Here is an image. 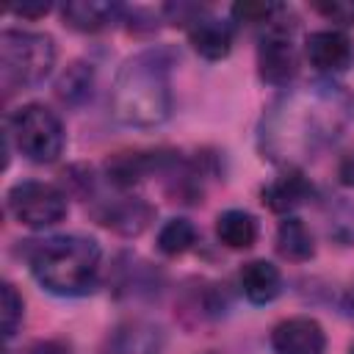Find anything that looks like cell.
Returning <instances> with one entry per match:
<instances>
[{"instance_id": "4fadbf2b", "label": "cell", "mask_w": 354, "mask_h": 354, "mask_svg": "<svg viewBox=\"0 0 354 354\" xmlns=\"http://www.w3.org/2000/svg\"><path fill=\"white\" fill-rule=\"evenodd\" d=\"M97 216L108 230L130 238V235H141L149 227V221L155 218V210L149 202L138 196H119V199L105 202Z\"/></svg>"}, {"instance_id": "d4e9b609", "label": "cell", "mask_w": 354, "mask_h": 354, "mask_svg": "<svg viewBox=\"0 0 354 354\" xmlns=\"http://www.w3.org/2000/svg\"><path fill=\"white\" fill-rule=\"evenodd\" d=\"M66 351L69 348L58 340H44V343H36V346L28 348V354H66Z\"/></svg>"}, {"instance_id": "7402d4cb", "label": "cell", "mask_w": 354, "mask_h": 354, "mask_svg": "<svg viewBox=\"0 0 354 354\" xmlns=\"http://www.w3.org/2000/svg\"><path fill=\"white\" fill-rule=\"evenodd\" d=\"M22 315H25V304H22V296L17 293V288L11 282L3 285V332L6 337H14L19 324H22Z\"/></svg>"}, {"instance_id": "e0dca14e", "label": "cell", "mask_w": 354, "mask_h": 354, "mask_svg": "<svg viewBox=\"0 0 354 354\" xmlns=\"http://www.w3.org/2000/svg\"><path fill=\"white\" fill-rule=\"evenodd\" d=\"M277 249L282 257L288 260H310L313 252H315V243H313V232L307 230V224L296 216H285L277 227Z\"/></svg>"}, {"instance_id": "5b68a950", "label": "cell", "mask_w": 354, "mask_h": 354, "mask_svg": "<svg viewBox=\"0 0 354 354\" xmlns=\"http://www.w3.org/2000/svg\"><path fill=\"white\" fill-rule=\"evenodd\" d=\"M6 136L14 138L17 149L33 163H53L64 152V141H66L61 119L39 102L17 108L8 119Z\"/></svg>"}, {"instance_id": "cb8c5ba5", "label": "cell", "mask_w": 354, "mask_h": 354, "mask_svg": "<svg viewBox=\"0 0 354 354\" xmlns=\"http://www.w3.org/2000/svg\"><path fill=\"white\" fill-rule=\"evenodd\" d=\"M337 177L343 185H354V152L343 155L340 163H337Z\"/></svg>"}, {"instance_id": "9c48e42d", "label": "cell", "mask_w": 354, "mask_h": 354, "mask_svg": "<svg viewBox=\"0 0 354 354\" xmlns=\"http://www.w3.org/2000/svg\"><path fill=\"white\" fill-rule=\"evenodd\" d=\"M180 158L171 152H119L108 160V180L119 188H130L149 174H169Z\"/></svg>"}, {"instance_id": "6da1fadb", "label": "cell", "mask_w": 354, "mask_h": 354, "mask_svg": "<svg viewBox=\"0 0 354 354\" xmlns=\"http://www.w3.org/2000/svg\"><path fill=\"white\" fill-rule=\"evenodd\" d=\"M354 122V94L335 80L282 91L263 113L257 149L266 160L296 169L332 147Z\"/></svg>"}, {"instance_id": "4316f807", "label": "cell", "mask_w": 354, "mask_h": 354, "mask_svg": "<svg viewBox=\"0 0 354 354\" xmlns=\"http://www.w3.org/2000/svg\"><path fill=\"white\" fill-rule=\"evenodd\" d=\"M351 354H354V343H351Z\"/></svg>"}, {"instance_id": "ac0fdd59", "label": "cell", "mask_w": 354, "mask_h": 354, "mask_svg": "<svg viewBox=\"0 0 354 354\" xmlns=\"http://www.w3.org/2000/svg\"><path fill=\"white\" fill-rule=\"evenodd\" d=\"M216 235L230 249H249L257 241V221L246 210H224L216 221Z\"/></svg>"}, {"instance_id": "8fae6325", "label": "cell", "mask_w": 354, "mask_h": 354, "mask_svg": "<svg viewBox=\"0 0 354 354\" xmlns=\"http://www.w3.org/2000/svg\"><path fill=\"white\" fill-rule=\"evenodd\" d=\"M163 329L149 321H124L102 343V354H160Z\"/></svg>"}, {"instance_id": "d6986e66", "label": "cell", "mask_w": 354, "mask_h": 354, "mask_svg": "<svg viewBox=\"0 0 354 354\" xmlns=\"http://www.w3.org/2000/svg\"><path fill=\"white\" fill-rule=\"evenodd\" d=\"M91 88H94V69H91V64H83V61L69 64L55 83V94L66 105L86 102L91 97Z\"/></svg>"}, {"instance_id": "2e32d148", "label": "cell", "mask_w": 354, "mask_h": 354, "mask_svg": "<svg viewBox=\"0 0 354 354\" xmlns=\"http://www.w3.org/2000/svg\"><path fill=\"white\" fill-rule=\"evenodd\" d=\"M122 14V6L116 3H102V0H72L61 8V17L69 28L83 30V33H94L108 28L111 22H116Z\"/></svg>"}, {"instance_id": "277c9868", "label": "cell", "mask_w": 354, "mask_h": 354, "mask_svg": "<svg viewBox=\"0 0 354 354\" xmlns=\"http://www.w3.org/2000/svg\"><path fill=\"white\" fill-rule=\"evenodd\" d=\"M55 66V44L47 33L3 30L0 33V83L3 88H36Z\"/></svg>"}, {"instance_id": "7a4b0ae2", "label": "cell", "mask_w": 354, "mask_h": 354, "mask_svg": "<svg viewBox=\"0 0 354 354\" xmlns=\"http://www.w3.org/2000/svg\"><path fill=\"white\" fill-rule=\"evenodd\" d=\"M111 113L127 127H158L171 113V53L163 47L127 58L111 86Z\"/></svg>"}, {"instance_id": "8992f818", "label": "cell", "mask_w": 354, "mask_h": 354, "mask_svg": "<svg viewBox=\"0 0 354 354\" xmlns=\"http://www.w3.org/2000/svg\"><path fill=\"white\" fill-rule=\"evenodd\" d=\"M8 210L19 224L41 230V227L58 224L66 216L69 205L61 188L39 180H25L8 191Z\"/></svg>"}, {"instance_id": "7c38bea8", "label": "cell", "mask_w": 354, "mask_h": 354, "mask_svg": "<svg viewBox=\"0 0 354 354\" xmlns=\"http://www.w3.org/2000/svg\"><path fill=\"white\" fill-rule=\"evenodd\" d=\"M232 22L221 19V17H213L207 11H202L191 25H188V39H191V47L207 58V61H218V58H227L230 50H232Z\"/></svg>"}, {"instance_id": "ffe728a7", "label": "cell", "mask_w": 354, "mask_h": 354, "mask_svg": "<svg viewBox=\"0 0 354 354\" xmlns=\"http://www.w3.org/2000/svg\"><path fill=\"white\" fill-rule=\"evenodd\" d=\"M196 243V227L188 218H169L158 232V249L169 257L185 254Z\"/></svg>"}, {"instance_id": "603a6c76", "label": "cell", "mask_w": 354, "mask_h": 354, "mask_svg": "<svg viewBox=\"0 0 354 354\" xmlns=\"http://www.w3.org/2000/svg\"><path fill=\"white\" fill-rule=\"evenodd\" d=\"M315 11L343 28L354 25V0H326V3H315Z\"/></svg>"}, {"instance_id": "44dd1931", "label": "cell", "mask_w": 354, "mask_h": 354, "mask_svg": "<svg viewBox=\"0 0 354 354\" xmlns=\"http://www.w3.org/2000/svg\"><path fill=\"white\" fill-rule=\"evenodd\" d=\"M285 8L279 3H257V0H249V3H238L232 6V19L241 22V25H263L268 28L274 19H279Z\"/></svg>"}, {"instance_id": "5bb4252c", "label": "cell", "mask_w": 354, "mask_h": 354, "mask_svg": "<svg viewBox=\"0 0 354 354\" xmlns=\"http://www.w3.org/2000/svg\"><path fill=\"white\" fill-rule=\"evenodd\" d=\"M310 196H313V185L299 169H288L285 174H279L263 188V202L274 213H293Z\"/></svg>"}, {"instance_id": "30bf717a", "label": "cell", "mask_w": 354, "mask_h": 354, "mask_svg": "<svg viewBox=\"0 0 354 354\" xmlns=\"http://www.w3.org/2000/svg\"><path fill=\"white\" fill-rule=\"evenodd\" d=\"M271 348H274V354H324L326 335L315 318L296 315V318L279 321L274 326Z\"/></svg>"}, {"instance_id": "52a82bcc", "label": "cell", "mask_w": 354, "mask_h": 354, "mask_svg": "<svg viewBox=\"0 0 354 354\" xmlns=\"http://www.w3.org/2000/svg\"><path fill=\"white\" fill-rule=\"evenodd\" d=\"M299 55L293 44V25L274 19L268 28H263L260 44H257V69L260 77L271 86H288L296 75Z\"/></svg>"}, {"instance_id": "ba28073f", "label": "cell", "mask_w": 354, "mask_h": 354, "mask_svg": "<svg viewBox=\"0 0 354 354\" xmlns=\"http://www.w3.org/2000/svg\"><path fill=\"white\" fill-rule=\"evenodd\" d=\"M304 53H307V61L324 75H340L354 64V41L335 28L310 33Z\"/></svg>"}, {"instance_id": "484cf974", "label": "cell", "mask_w": 354, "mask_h": 354, "mask_svg": "<svg viewBox=\"0 0 354 354\" xmlns=\"http://www.w3.org/2000/svg\"><path fill=\"white\" fill-rule=\"evenodd\" d=\"M47 11H50L47 3H39V6H17L14 8V14H19V17H44Z\"/></svg>"}, {"instance_id": "3957f363", "label": "cell", "mask_w": 354, "mask_h": 354, "mask_svg": "<svg viewBox=\"0 0 354 354\" xmlns=\"http://www.w3.org/2000/svg\"><path fill=\"white\" fill-rule=\"evenodd\" d=\"M100 246L83 235H55L36 241L28 252L30 271L55 296H86L100 279Z\"/></svg>"}, {"instance_id": "9a60e30c", "label": "cell", "mask_w": 354, "mask_h": 354, "mask_svg": "<svg viewBox=\"0 0 354 354\" xmlns=\"http://www.w3.org/2000/svg\"><path fill=\"white\" fill-rule=\"evenodd\" d=\"M241 290L252 304H268L282 290V274L268 260H249L241 268Z\"/></svg>"}]
</instances>
